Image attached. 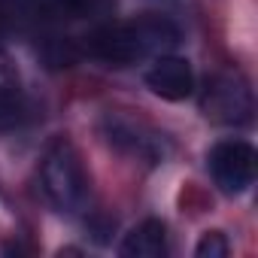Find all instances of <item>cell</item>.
I'll use <instances>...</instances> for the list:
<instances>
[{
	"mask_svg": "<svg viewBox=\"0 0 258 258\" xmlns=\"http://www.w3.org/2000/svg\"><path fill=\"white\" fill-rule=\"evenodd\" d=\"M228 252H231V246H228V240H225L222 231H207L201 237V243L195 246V255L198 258H225Z\"/></svg>",
	"mask_w": 258,
	"mask_h": 258,
	"instance_id": "obj_9",
	"label": "cell"
},
{
	"mask_svg": "<svg viewBox=\"0 0 258 258\" xmlns=\"http://www.w3.org/2000/svg\"><path fill=\"white\" fill-rule=\"evenodd\" d=\"M22 118V103L19 97H10V100H0V127H10Z\"/></svg>",
	"mask_w": 258,
	"mask_h": 258,
	"instance_id": "obj_10",
	"label": "cell"
},
{
	"mask_svg": "<svg viewBox=\"0 0 258 258\" xmlns=\"http://www.w3.org/2000/svg\"><path fill=\"white\" fill-rule=\"evenodd\" d=\"M88 52L109 64V67H131L137 61H143L149 52L137 22H109V25H100L91 37H88Z\"/></svg>",
	"mask_w": 258,
	"mask_h": 258,
	"instance_id": "obj_3",
	"label": "cell"
},
{
	"mask_svg": "<svg viewBox=\"0 0 258 258\" xmlns=\"http://www.w3.org/2000/svg\"><path fill=\"white\" fill-rule=\"evenodd\" d=\"M31 4L49 19H97L115 10V0H31Z\"/></svg>",
	"mask_w": 258,
	"mask_h": 258,
	"instance_id": "obj_7",
	"label": "cell"
},
{
	"mask_svg": "<svg viewBox=\"0 0 258 258\" xmlns=\"http://www.w3.org/2000/svg\"><path fill=\"white\" fill-rule=\"evenodd\" d=\"M40 182L46 198L61 210V213H76L88 201V173L82 167L79 152L73 143L58 140L46 149L43 164H40Z\"/></svg>",
	"mask_w": 258,
	"mask_h": 258,
	"instance_id": "obj_1",
	"label": "cell"
},
{
	"mask_svg": "<svg viewBox=\"0 0 258 258\" xmlns=\"http://www.w3.org/2000/svg\"><path fill=\"white\" fill-rule=\"evenodd\" d=\"M19 85H22L19 67L13 64V58L7 52H0V100L19 97Z\"/></svg>",
	"mask_w": 258,
	"mask_h": 258,
	"instance_id": "obj_8",
	"label": "cell"
},
{
	"mask_svg": "<svg viewBox=\"0 0 258 258\" xmlns=\"http://www.w3.org/2000/svg\"><path fill=\"white\" fill-rule=\"evenodd\" d=\"M124 258H164L167 255V228L158 219L140 222L121 243Z\"/></svg>",
	"mask_w": 258,
	"mask_h": 258,
	"instance_id": "obj_6",
	"label": "cell"
},
{
	"mask_svg": "<svg viewBox=\"0 0 258 258\" xmlns=\"http://www.w3.org/2000/svg\"><path fill=\"white\" fill-rule=\"evenodd\" d=\"M146 85L164 100H185L195 91L191 64L176 55H158L152 67L146 70Z\"/></svg>",
	"mask_w": 258,
	"mask_h": 258,
	"instance_id": "obj_5",
	"label": "cell"
},
{
	"mask_svg": "<svg viewBox=\"0 0 258 258\" xmlns=\"http://www.w3.org/2000/svg\"><path fill=\"white\" fill-rule=\"evenodd\" d=\"M207 167L225 195H240L255 179V149L243 140L216 143L207 158Z\"/></svg>",
	"mask_w": 258,
	"mask_h": 258,
	"instance_id": "obj_4",
	"label": "cell"
},
{
	"mask_svg": "<svg viewBox=\"0 0 258 258\" xmlns=\"http://www.w3.org/2000/svg\"><path fill=\"white\" fill-rule=\"evenodd\" d=\"M201 106L207 118L240 127L252 118V91L240 73H216L204 88Z\"/></svg>",
	"mask_w": 258,
	"mask_h": 258,
	"instance_id": "obj_2",
	"label": "cell"
}]
</instances>
